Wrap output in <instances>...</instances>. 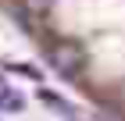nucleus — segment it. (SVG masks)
Masks as SVG:
<instances>
[{"mask_svg": "<svg viewBox=\"0 0 125 121\" xmlns=\"http://www.w3.org/2000/svg\"><path fill=\"white\" fill-rule=\"evenodd\" d=\"M0 111H21V96L14 93V89H7L4 100H0Z\"/></svg>", "mask_w": 125, "mask_h": 121, "instance_id": "f03ea898", "label": "nucleus"}, {"mask_svg": "<svg viewBox=\"0 0 125 121\" xmlns=\"http://www.w3.org/2000/svg\"><path fill=\"white\" fill-rule=\"evenodd\" d=\"M47 61H50V68H54L61 78H75V75L86 68V54H82L79 43H57V47H50Z\"/></svg>", "mask_w": 125, "mask_h": 121, "instance_id": "f257e3e1", "label": "nucleus"}, {"mask_svg": "<svg viewBox=\"0 0 125 121\" xmlns=\"http://www.w3.org/2000/svg\"><path fill=\"white\" fill-rule=\"evenodd\" d=\"M4 93H7V82H4V78H0V100H4Z\"/></svg>", "mask_w": 125, "mask_h": 121, "instance_id": "20e7f679", "label": "nucleus"}, {"mask_svg": "<svg viewBox=\"0 0 125 121\" xmlns=\"http://www.w3.org/2000/svg\"><path fill=\"white\" fill-rule=\"evenodd\" d=\"M29 7H36V11H43V7H50V0H25Z\"/></svg>", "mask_w": 125, "mask_h": 121, "instance_id": "7ed1b4c3", "label": "nucleus"}]
</instances>
